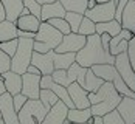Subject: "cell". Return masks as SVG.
I'll return each mask as SVG.
<instances>
[{
  "mask_svg": "<svg viewBox=\"0 0 135 124\" xmlns=\"http://www.w3.org/2000/svg\"><path fill=\"white\" fill-rule=\"evenodd\" d=\"M75 61L81 67L90 68L92 65H96V64H113L115 56H112L103 48L99 34L95 33V34L87 36L84 47L75 54Z\"/></svg>",
  "mask_w": 135,
  "mask_h": 124,
  "instance_id": "6da1fadb",
  "label": "cell"
},
{
  "mask_svg": "<svg viewBox=\"0 0 135 124\" xmlns=\"http://www.w3.org/2000/svg\"><path fill=\"white\" fill-rule=\"evenodd\" d=\"M121 95L115 90L113 84L104 81L103 85L96 90L89 93V101H90V112L93 116H104L106 113L115 110L117 106L121 101Z\"/></svg>",
  "mask_w": 135,
  "mask_h": 124,
  "instance_id": "7a4b0ae2",
  "label": "cell"
},
{
  "mask_svg": "<svg viewBox=\"0 0 135 124\" xmlns=\"http://www.w3.org/2000/svg\"><path fill=\"white\" fill-rule=\"evenodd\" d=\"M33 43L34 39L30 37H19L16 53L11 57V68L13 71L23 75L27 71L28 65L31 64V56H33Z\"/></svg>",
  "mask_w": 135,
  "mask_h": 124,
  "instance_id": "3957f363",
  "label": "cell"
},
{
  "mask_svg": "<svg viewBox=\"0 0 135 124\" xmlns=\"http://www.w3.org/2000/svg\"><path fill=\"white\" fill-rule=\"evenodd\" d=\"M47 112L41 99H27L23 107L17 112L19 124H42Z\"/></svg>",
  "mask_w": 135,
  "mask_h": 124,
  "instance_id": "277c9868",
  "label": "cell"
},
{
  "mask_svg": "<svg viewBox=\"0 0 135 124\" xmlns=\"http://www.w3.org/2000/svg\"><path fill=\"white\" fill-rule=\"evenodd\" d=\"M62 33H59L54 27H51L48 22H41L39 29L36 31V36H34V41L42 42L44 45H47L48 50H54L61 41H62Z\"/></svg>",
  "mask_w": 135,
  "mask_h": 124,
  "instance_id": "5b68a950",
  "label": "cell"
},
{
  "mask_svg": "<svg viewBox=\"0 0 135 124\" xmlns=\"http://www.w3.org/2000/svg\"><path fill=\"white\" fill-rule=\"evenodd\" d=\"M115 2L110 0V2H104V3H96L93 8L90 9H85L84 16L89 17L90 20H93L95 23H99V22H107L115 19Z\"/></svg>",
  "mask_w": 135,
  "mask_h": 124,
  "instance_id": "8992f818",
  "label": "cell"
},
{
  "mask_svg": "<svg viewBox=\"0 0 135 124\" xmlns=\"http://www.w3.org/2000/svg\"><path fill=\"white\" fill-rule=\"evenodd\" d=\"M115 68L118 71V75L121 76V79L126 82V85L135 92V71L129 62V57H127V53H120V54L115 56V62H113Z\"/></svg>",
  "mask_w": 135,
  "mask_h": 124,
  "instance_id": "52a82bcc",
  "label": "cell"
},
{
  "mask_svg": "<svg viewBox=\"0 0 135 124\" xmlns=\"http://www.w3.org/2000/svg\"><path fill=\"white\" fill-rule=\"evenodd\" d=\"M85 36L79 33H68L62 36L61 43L54 48L56 53H78L85 43Z\"/></svg>",
  "mask_w": 135,
  "mask_h": 124,
  "instance_id": "ba28073f",
  "label": "cell"
},
{
  "mask_svg": "<svg viewBox=\"0 0 135 124\" xmlns=\"http://www.w3.org/2000/svg\"><path fill=\"white\" fill-rule=\"evenodd\" d=\"M41 76L42 75H31V73L25 71L22 75V88H20V93L25 95L28 99H39Z\"/></svg>",
  "mask_w": 135,
  "mask_h": 124,
  "instance_id": "9c48e42d",
  "label": "cell"
},
{
  "mask_svg": "<svg viewBox=\"0 0 135 124\" xmlns=\"http://www.w3.org/2000/svg\"><path fill=\"white\" fill-rule=\"evenodd\" d=\"M0 113H2V120L5 121V124H19L17 112L13 104V96L8 92L0 95Z\"/></svg>",
  "mask_w": 135,
  "mask_h": 124,
  "instance_id": "30bf717a",
  "label": "cell"
},
{
  "mask_svg": "<svg viewBox=\"0 0 135 124\" xmlns=\"http://www.w3.org/2000/svg\"><path fill=\"white\" fill-rule=\"evenodd\" d=\"M132 36H134L132 31H129V29H126V28H121V31H120L117 36L110 37V42H109V53L112 56L124 53V51L127 50V43L132 39Z\"/></svg>",
  "mask_w": 135,
  "mask_h": 124,
  "instance_id": "8fae6325",
  "label": "cell"
},
{
  "mask_svg": "<svg viewBox=\"0 0 135 124\" xmlns=\"http://www.w3.org/2000/svg\"><path fill=\"white\" fill-rule=\"evenodd\" d=\"M67 92H68V96L71 99L73 106L76 109H87L90 107V101H89V92L81 87L78 82H71L67 87Z\"/></svg>",
  "mask_w": 135,
  "mask_h": 124,
  "instance_id": "7c38bea8",
  "label": "cell"
},
{
  "mask_svg": "<svg viewBox=\"0 0 135 124\" xmlns=\"http://www.w3.org/2000/svg\"><path fill=\"white\" fill-rule=\"evenodd\" d=\"M31 64L34 67H37L41 75H51L54 70L53 65V50L47 51V53H37V51H33L31 56Z\"/></svg>",
  "mask_w": 135,
  "mask_h": 124,
  "instance_id": "4fadbf2b",
  "label": "cell"
},
{
  "mask_svg": "<svg viewBox=\"0 0 135 124\" xmlns=\"http://www.w3.org/2000/svg\"><path fill=\"white\" fill-rule=\"evenodd\" d=\"M67 112H68V107L59 99L54 106L50 107V110L47 112L42 124H65Z\"/></svg>",
  "mask_w": 135,
  "mask_h": 124,
  "instance_id": "5bb4252c",
  "label": "cell"
},
{
  "mask_svg": "<svg viewBox=\"0 0 135 124\" xmlns=\"http://www.w3.org/2000/svg\"><path fill=\"white\" fill-rule=\"evenodd\" d=\"M117 112L120 113L126 124H134L135 123V98L123 96L120 104L117 106Z\"/></svg>",
  "mask_w": 135,
  "mask_h": 124,
  "instance_id": "9a60e30c",
  "label": "cell"
},
{
  "mask_svg": "<svg viewBox=\"0 0 135 124\" xmlns=\"http://www.w3.org/2000/svg\"><path fill=\"white\" fill-rule=\"evenodd\" d=\"M2 79H3V84H5L6 92H8L11 96L20 93V88H22V75L16 73L13 70H8V71L2 73Z\"/></svg>",
  "mask_w": 135,
  "mask_h": 124,
  "instance_id": "2e32d148",
  "label": "cell"
},
{
  "mask_svg": "<svg viewBox=\"0 0 135 124\" xmlns=\"http://www.w3.org/2000/svg\"><path fill=\"white\" fill-rule=\"evenodd\" d=\"M16 28L20 31H28V33H36L41 25V19L33 16V14H25V16H19L16 20Z\"/></svg>",
  "mask_w": 135,
  "mask_h": 124,
  "instance_id": "e0dca14e",
  "label": "cell"
},
{
  "mask_svg": "<svg viewBox=\"0 0 135 124\" xmlns=\"http://www.w3.org/2000/svg\"><path fill=\"white\" fill-rule=\"evenodd\" d=\"M64 16H65V9L59 0H54L53 3H45L41 6V22H47L48 19L64 17Z\"/></svg>",
  "mask_w": 135,
  "mask_h": 124,
  "instance_id": "ac0fdd59",
  "label": "cell"
},
{
  "mask_svg": "<svg viewBox=\"0 0 135 124\" xmlns=\"http://www.w3.org/2000/svg\"><path fill=\"white\" fill-rule=\"evenodd\" d=\"M120 23H121V28H126V29L135 33V2L134 0H129L126 3V6L123 8Z\"/></svg>",
  "mask_w": 135,
  "mask_h": 124,
  "instance_id": "d6986e66",
  "label": "cell"
},
{
  "mask_svg": "<svg viewBox=\"0 0 135 124\" xmlns=\"http://www.w3.org/2000/svg\"><path fill=\"white\" fill-rule=\"evenodd\" d=\"M90 68L98 78H101L103 81H109V82H112L113 78L118 75L113 64H96V65H92Z\"/></svg>",
  "mask_w": 135,
  "mask_h": 124,
  "instance_id": "ffe728a7",
  "label": "cell"
},
{
  "mask_svg": "<svg viewBox=\"0 0 135 124\" xmlns=\"http://www.w3.org/2000/svg\"><path fill=\"white\" fill-rule=\"evenodd\" d=\"M3 8H5V14H6V20L14 22L23 9V2L22 0H0Z\"/></svg>",
  "mask_w": 135,
  "mask_h": 124,
  "instance_id": "44dd1931",
  "label": "cell"
},
{
  "mask_svg": "<svg viewBox=\"0 0 135 124\" xmlns=\"http://www.w3.org/2000/svg\"><path fill=\"white\" fill-rule=\"evenodd\" d=\"M92 112H90V107L87 109H68L67 112V121L68 123H75V124H82V123H87L90 118H92Z\"/></svg>",
  "mask_w": 135,
  "mask_h": 124,
  "instance_id": "7402d4cb",
  "label": "cell"
},
{
  "mask_svg": "<svg viewBox=\"0 0 135 124\" xmlns=\"http://www.w3.org/2000/svg\"><path fill=\"white\" fill-rule=\"evenodd\" d=\"M85 71L87 68L85 67H81L76 61L67 68V76L70 84L71 82H78L81 87H84V78H85Z\"/></svg>",
  "mask_w": 135,
  "mask_h": 124,
  "instance_id": "603a6c76",
  "label": "cell"
},
{
  "mask_svg": "<svg viewBox=\"0 0 135 124\" xmlns=\"http://www.w3.org/2000/svg\"><path fill=\"white\" fill-rule=\"evenodd\" d=\"M76 53H56L53 50V65L54 70H67L75 62Z\"/></svg>",
  "mask_w": 135,
  "mask_h": 124,
  "instance_id": "cb8c5ba5",
  "label": "cell"
},
{
  "mask_svg": "<svg viewBox=\"0 0 135 124\" xmlns=\"http://www.w3.org/2000/svg\"><path fill=\"white\" fill-rule=\"evenodd\" d=\"M95 28H96V34L107 33L110 37H113V36H117V34L121 31V23H120L118 20L112 19V20H107V22H99V23H96Z\"/></svg>",
  "mask_w": 135,
  "mask_h": 124,
  "instance_id": "d4e9b609",
  "label": "cell"
},
{
  "mask_svg": "<svg viewBox=\"0 0 135 124\" xmlns=\"http://www.w3.org/2000/svg\"><path fill=\"white\" fill-rule=\"evenodd\" d=\"M17 37V28H16V23L11 22V20H2L0 22V42L5 41H11V39H16Z\"/></svg>",
  "mask_w": 135,
  "mask_h": 124,
  "instance_id": "484cf974",
  "label": "cell"
},
{
  "mask_svg": "<svg viewBox=\"0 0 135 124\" xmlns=\"http://www.w3.org/2000/svg\"><path fill=\"white\" fill-rule=\"evenodd\" d=\"M103 79L101 78H98L96 75H95L92 68H87L85 71V78H84V88L90 93V92H96L101 85H103Z\"/></svg>",
  "mask_w": 135,
  "mask_h": 124,
  "instance_id": "4316f807",
  "label": "cell"
},
{
  "mask_svg": "<svg viewBox=\"0 0 135 124\" xmlns=\"http://www.w3.org/2000/svg\"><path fill=\"white\" fill-rule=\"evenodd\" d=\"M65 11L84 14L87 9V0H59Z\"/></svg>",
  "mask_w": 135,
  "mask_h": 124,
  "instance_id": "83f0119b",
  "label": "cell"
},
{
  "mask_svg": "<svg viewBox=\"0 0 135 124\" xmlns=\"http://www.w3.org/2000/svg\"><path fill=\"white\" fill-rule=\"evenodd\" d=\"M39 99H41V102L44 104V107H45L47 110H50V107L54 106V104L59 101V98L56 96L50 88H41V92H39Z\"/></svg>",
  "mask_w": 135,
  "mask_h": 124,
  "instance_id": "f1b7e54d",
  "label": "cell"
},
{
  "mask_svg": "<svg viewBox=\"0 0 135 124\" xmlns=\"http://www.w3.org/2000/svg\"><path fill=\"white\" fill-rule=\"evenodd\" d=\"M82 17H84V14L71 13V11H65V16H64V19H65V20L68 22L71 33H78V28H79V25H81Z\"/></svg>",
  "mask_w": 135,
  "mask_h": 124,
  "instance_id": "f546056e",
  "label": "cell"
},
{
  "mask_svg": "<svg viewBox=\"0 0 135 124\" xmlns=\"http://www.w3.org/2000/svg\"><path fill=\"white\" fill-rule=\"evenodd\" d=\"M96 23H95L93 20H90L89 17H82V20H81V25H79V28H78V33L79 34H82V36H90V34H95L96 33Z\"/></svg>",
  "mask_w": 135,
  "mask_h": 124,
  "instance_id": "4dcf8cb0",
  "label": "cell"
},
{
  "mask_svg": "<svg viewBox=\"0 0 135 124\" xmlns=\"http://www.w3.org/2000/svg\"><path fill=\"white\" fill-rule=\"evenodd\" d=\"M51 27H54L59 33H62V34H68V33H71V29H70V25H68V22L64 19V17H53V19H48L47 20Z\"/></svg>",
  "mask_w": 135,
  "mask_h": 124,
  "instance_id": "1f68e13d",
  "label": "cell"
},
{
  "mask_svg": "<svg viewBox=\"0 0 135 124\" xmlns=\"http://www.w3.org/2000/svg\"><path fill=\"white\" fill-rule=\"evenodd\" d=\"M51 79H53L54 82L64 85V87H68L70 85V81H68V76H67V70H53Z\"/></svg>",
  "mask_w": 135,
  "mask_h": 124,
  "instance_id": "d6a6232c",
  "label": "cell"
},
{
  "mask_svg": "<svg viewBox=\"0 0 135 124\" xmlns=\"http://www.w3.org/2000/svg\"><path fill=\"white\" fill-rule=\"evenodd\" d=\"M103 124H126V123H124V120L120 116V113L115 109V110L109 112V113H106L103 116Z\"/></svg>",
  "mask_w": 135,
  "mask_h": 124,
  "instance_id": "836d02e7",
  "label": "cell"
},
{
  "mask_svg": "<svg viewBox=\"0 0 135 124\" xmlns=\"http://www.w3.org/2000/svg\"><path fill=\"white\" fill-rule=\"evenodd\" d=\"M17 42H19V37L16 39H11V41H5L0 42V50H3L9 57H13L14 53H16V48H17Z\"/></svg>",
  "mask_w": 135,
  "mask_h": 124,
  "instance_id": "e575fe53",
  "label": "cell"
},
{
  "mask_svg": "<svg viewBox=\"0 0 135 124\" xmlns=\"http://www.w3.org/2000/svg\"><path fill=\"white\" fill-rule=\"evenodd\" d=\"M22 2H23V6L30 11V14H33V16L41 19V5L36 0H22Z\"/></svg>",
  "mask_w": 135,
  "mask_h": 124,
  "instance_id": "d590c367",
  "label": "cell"
},
{
  "mask_svg": "<svg viewBox=\"0 0 135 124\" xmlns=\"http://www.w3.org/2000/svg\"><path fill=\"white\" fill-rule=\"evenodd\" d=\"M126 53H127L129 62H131V65H132V68H134V71H135V33H134V36H132V39L129 41V43H127Z\"/></svg>",
  "mask_w": 135,
  "mask_h": 124,
  "instance_id": "8d00e7d4",
  "label": "cell"
},
{
  "mask_svg": "<svg viewBox=\"0 0 135 124\" xmlns=\"http://www.w3.org/2000/svg\"><path fill=\"white\" fill-rule=\"evenodd\" d=\"M11 68V57L3 50H0V73H5Z\"/></svg>",
  "mask_w": 135,
  "mask_h": 124,
  "instance_id": "74e56055",
  "label": "cell"
},
{
  "mask_svg": "<svg viewBox=\"0 0 135 124\" xmlns=\"http://www.w3.org/2000/svg\"><path fill=\"white\" fill-rule=\"evenodd\" d=\"M28 98L25 96V95H22V93H17V95H14L13 96V104H14V109H16V112H19L22 107H23V104L27 102Z\"/></svg>",
  "mask_w": 135,
  "mask_h": 124,
  "instance_id": "f35d334b",
  "label": "cell"
},
{
  "mask_svg": "<svg viewBox=\"0 0 135 124\" xmlns=\"http://www.w3.org/2000/svg\"><path fill=\"white\" fill-rule=\"evenodd\" d=\"M99 39H101V45H103V48L109 51V42H110V36H109L107 33H103V34H99Z\"/></svg>",
  "mask_w": 135,
  "mask_h": 124,
  "instance_id": "ab89813d",
  "label": "cell"
},
{
  "mask_svg": "<svg viewBox=\"0 0 135 124\" xmlns=\"http://www.w3.org/2000/svg\"><path fill=\"white\" fill-rule=\"evenodd\" d=\"M27 73H31V75H41V71H39V68H37V67H34L33 64H30V65H28Z\"/></svg>",
  "mask_w": 135,
  "mask_h": 124,
  "instance_id": "60d3db41",
  "label": "cell"
},
{
  "mask_svg": "<svg viewBox=\"0 0 135 124\" xmlns=\"http://www.w3.org/2000/svg\"><path fill=\"white\" fill-rule=\"evenodd\" d=\"M6 19V14H5V8H3V5H2V2H0V22L2 20H5Z\"/></svg>",
  "mask_w": 135,
  "mask_h": 124,
  "instance_id": "b9f144b4",
  "label": "cell"
},
{
  "mask_svg": "<svg viewBox=\"0 0 135 124\" xmlns=\"http://www.w3.org/2000/svg\"><path fill=\"white\" fill-rule=\"evenodd\" d=\"M92 124H103V116H93Z\"/></svg>",
  "mask_w": 135,
  "mask_h": 124,
  "instance_id": "7bdbcfd3",
  "label": "cell"
},
{
  "mask_svg": "<svg viewBox=\"0 0 135 124\" xmlns=\"http://www.w3.org/2000/svg\"><path fill=\"white\" fill-rule=\"evenodd\" d=\"M95 5H96V2H95V0H87V9L93 8Z\"/></svg>",
  "mask_w": 135,
  "mask_h": 124,
  "instance_id": "ee69618b",
  "label": "cell"
},
{
  "mask_svg": "<svg viewBox=\"0 0 135 124\" xmlns=\"http://www.w3.org/2000/svg\"><path fill=\"white\" fill-rule=\"evenodd\" d=\"M6 92V88H5V84H3V79H0V95L2 93H5Z\"/></svg>",
  "mask_w": 135,
  "mask_h": 124,
  "instance_id": "f6af8a7d",
  "label": "cell"
},
{
  "mask_svg": "<svg viewBox=\"0 0 135 124\" xmlns=\"http://www.w3.org/2000/svg\"><path fill=\"white\" fill-rule=\"evenodd\" d=\"M36 2H37V3H39V5H45V3H53L54 0H36Z\"/></svg>",
  "mask_w": 135,
  "mask_h": 124,
  "instance_id": "bcb514c9",
  "label": "cell"
},
{
  "mask_svg": "<svg viewBox=\"0 0 135 124\" xmlns=\"http://www.w3.org/2000/svg\"><path fill=\"white\" fill-rule=\"evenodd\" d=\"M96 3H104V2H110V0H95Z\"/></svg>",
  "mask_w": 135,
  "mask_h": 124,
  "instance_id": "7dc6e473",
  "label": "cell"
},
{
  "mask_svg": "<svg viewBox=\"0 0 135 124\" xmlns=\"http://www.w3.org/2000/svg\"><path fill=\"white\" fill-rule=\"evenodd\" d=\"M92 121H93V116H92V118H90V120H89L87 123H82V124H92Z\"/></svg>",
  "mask_w": 135,
  "mask_h": 124,
  "instance_id": "c3c4849f",
  "label": "cell"
},
{
  "mask_svg": "<svg viewBox=\"0 0 135 124\" xmlns=\"http://www.w3.org/2000/svg\"><path fill=\"white\" fill-rule=\"evenodd\" d=\"M0 124H5V121H3V120H0Z\"/></svg>",
  "mask_w": 135,
  "mask_h": 124,
  "instance_id": "681fc988",
  "label": "cell"
},
{
  "mask_svg": "<svg viewBox=\"0 0 135 124\" xmlns=\"http://www.w3.org/2000/svg\"><path fill=\"white\" fill-rule=\"evenodd\" d=\"M0 120H2V113H0Z\"/></svg>",
  "mask_w": 135,
  "mask_h": 124,
  "instance_id": "f907efd6",
  "label": "cell"
},
{
  "mask_svg": "<svg viewBox=\"0 0 135 124\" xmlns=\"http://www.w3.org/2000/svg\"><path fill=\"white\" fill-rule=\"evenodd\" d=\"M68 124H75V123H68Z\"/></svg>",
  "mask_w": 135,
  "mask_h": 124,
  "instance_id": "816d5d0a",
  "label": "cell"
},
{
  "mask_svg": "<svg viewBox=\"0 0 135 124\" xmlns=\"http://www.w3.org/2000/svg\"><path fill=\"white\" fill-rule=\"evenodd\" d=\"M134 2H135V0H134Z\"/></svg>",
  "mask_w": 135,
  "mask_h": 124,
  "instance_id": "f5cc1de1",
  "label": "cell"
},
{
  "mask_svg": "<svg viewBox=\"0 0 135 124\" xmlns=\"http://www.w3.org/2000/svg\"><path fill=\"white\" fill-rule=\"evenodd\" d=\"M134 124H135V123H134Z\"/></svg>",
  "mask_w": 135,
  "mask_h": 124,
  "instance_id": "db71d44e",
  "label": "cell"
}]
</instances>
